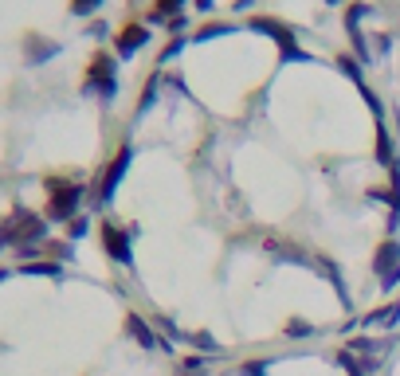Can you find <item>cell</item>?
Returning <instances> with one entry per match:
<instances>
[{
	"label": "cell",
	"instance_id": "obj_1",
	"mask_svg": "<svg viewBox=\"0 0 400 376\" xmlns=\"http://www.w3.org/2000/svg\"><path fill=\"white\" fill-rule=\"evenodd\" d=\"M79 204H83V188L79 185H55V180H51V200H48V216L51 219H71Z\"/></svg>",
	"mask_w": 400,
	"mask_h": 376
},
{
	"label": "cell",
	"instance_id": "obj_2",
	"mask_svg": "<svg viewBox=\"0 0 400 376\" xmlns=\"http://www.w3.org/2000/svg\"><path fill=\"white\" fill-rule=\"evenodd\" d=\"M8 231H12V243L24 251V247H31L36 239L48 236V224H43L40 216H31V212H16V216L8 219Z\"/></svg>",
	"mask_w": 400,
	"mask_h": 376
},
{
	"label": "cell",
	"instance_id": "obj_3",
	"mask_svg": "<svg viewBox=\"0 0 400 376\" xmlns=\"http://www.w3.org/2000/svg\"><path fill=\"white\" fill-rule=\"evenodd\" d=\"M126 168H130V145H122L118 153H114V161L106 165V173H102V180H99V204H106V200L114 196L118 180L126 177Z\"/></svg>",
	"mask_w": 400,
	"mask_h": 376
},
{
	"label": "cell",
	"instance_id": "obj_4",
	"mask_svg": "<svg viewBox=\"0 0 400 376\" xmlns=\"http://www.w3.org/2000/svg\"><path fill=\"white\" fill-rule=\"evenodd\" d=\"M251 31H267L271 40H279V43H283L287 59H302L299 43H294V31H290L287 24H279V20H263V16H255V20H251Z\"/></svg>",
	"mask_w": 400,
	"mask_h": 376
},
{
	"label": "cell",
	"instance_id": "obj_5",
	"mask_svg": "<svg viewBox=\"0 0 400 376\" xmlns=\"http://www.w3.org/2000/svg\"><path fill=\"white\" fill-rule=\"evenodd\" d=\"M102 247H106V255L114 259V263H130V236L118 228V224H102Z\"/></svg>",
	"mask_w": 400,
	"mask_h": 376
},
{
	"label": "cell",
	"instance_id": "obj_6",
	"mask_svg": "<svg viewBox=\"0 0 400 376\" xmlns=\"http://www.w3.org/2000/svg\"><path fill=\"white\" fill-rule=\"evenodd\" d=\"M87 90H102V99H110V94H114V63L106 59V55H99V59L90 63Z\"/></svg>",
	"mask_w": 400,
	"mask_h": 376
},
{
	"label": "cell",
	"instance_id": "obj_7",
	"mask_svg": "<svg viewBox=\"0 0 400 376\" xmlns=\"http://www.w3.org/2000/svg\"><path fill=\"white\" fill-rule=\"evenodd\" d=\"M126 329H130V337L138 341L141 349H165V341H161V337L153 333L150 326H145V317H141V314H130V317H126Z\"/></svg>",
	"mask_w": 400,
	"mask_h": 376
},
{
	"label": "cell",
	"instance_id": "obj_8",
	"mask_svg": "<svg viewBox=\"0 0 400 376\" xmlns=\"http://www.w3.org/2000/svg\"><path fill=\"white\" fill-rule=\"evenodd\" d=\"M397 267H400V247L392 243V239H385V243L377 247V255H373V270L385 278V275H392Z\"/></svg>",
	"mask_w": 400,
	"mask_h": 376
},
{
	"label": "cell",
	"instance_id": "obj_9",
	"mask_svg": "<svg viewBox=\"0 0 400 376\" xmlns=\"http://www.w3.org/2000/svg\"><path fill=\"white\" fill-rule=\"evenodd\" d=\"M145 40H150V31L141 28V24H134V28H126V31L118 36V43H114V48H118V55L126 59V55H134V51H138Z\"/></svg>",
	"mask_w": 400,
	"mask_h": 376
},
{
	"label": "cell",
	"instance_id": "obj_10",
	"mask_svg": "<svg viewBox=\"0 0 400 376\" xmlns=\"http://www.w3.org/2000/svg\"><path fill=\"white\" fill-rule=\"evenodd\" d=\"M397 317H400V302H389V306L373 310V314L365 317V321H369V326H392V321H397Z\"/></svg>",
	"mask_w": 400,
	"mask_h": 376
},
{
	"label": "cell",
	"instance_id": "obj_11",
	"mask_svg": "<svg viewBox=\"0 0 400 376\" xmlns=\"http://www.w3.org/2000/svg\"><path fill=\"white\" fill-rule=\"evenodd\" d=\"M55 51H59V48H55V43H40V40H36V36H28V59H31V63H40V59H51Z\"/></svg>",
	"mask_w": 400,
	"mask_h": 376
},
{
	"label": "cell",
	"instance_id": "obj_12",
	"mask_svg": "<svg viewBox=\"0 0 400 376\" xmlns=\"http://www.w3.org/2000/svg\"><path fill=\"white\" fill-rule=\"evenodd\" d=\"M377 161L392 168V149H389V133L385 129H377Z\"/></svg>",
	"mask_w": 400,
	"mask_h": 376
},
{
	"label": "cell",
	"instance_id": "obj_13",
	"mask_svg": "<svg viewBox=\"0 0 400 376\" xmlns=\"http://www.w3.org/2000/svg\"><path fill=\"white\" fill-rule=\"evenodd\" d=\"M24 275H51V278H55V275H59V267H55V263H24Z\"/></svg>",
	"mask_w": 400,
	"mask_h": 376
},
{
	"label": "cell",
	"instance_id": "obj_14",
	"mask_svg": "<svg viewBox=\"0 0 400 376\" xmlns=\"http://www.w3.org/2000/svg\"><path fill=\"white\" fill-rule=\"evenodd\" d=\"M177 8H180V0H157V8H153V20H169Z\"/></svg>",
	"mask_w": 400,
	"mask_h": 376
},
{
	"label": "cell",
	"instance_id": "obj_15",
	"mask_svg": "<svg viewBox=\"0 0 400 376\" xmlns=\"http://www.w3.org/2000/svg\"><path fill=\"white\" fill-rule=\"evenodd\" d=\"M99 4H102V0H71V12H75V16H90Z\"/></svg>",
	"mask_w": 400,
	"mask_h": 376
},
{
	"label": "cell",
	"instance_id": "obj_16",
	"mask_svg": "<svg viewBox=\"0 0 400 376\" xmlns=\"http://www.w3.org/2000/svg\"><path fill=\"white\" fill-rule=\"evenodd\" d=\"M338 67H341V71H345V75H350V79H353V82H357V87H361V75H357V63H353V59H350V55H338Z\"/></svg>",
	"mask_w": 400,
	"mask_h": 376
},
{
	"label": "cell",
	"instance_id": "obj_17",
	"mask_svg": "<svg viewBox=\"0 0 400 376\" xmlns=\"http://www.w3.org/2000/svg\"><path fill=\"white\" fill-rule=\"evenodd\" d=\"M228 24H212V28H204V31H200V40H212V36H228Z\"/></svg>",
	"mask_w": 400,
	"mask_h": 376
},
{
	"label": "cell",
	"instance_id": "obj_18",
	"mask_svg": "<svg viewBox=\"0 0 400 376\" xmlns=\"http://www.w3.org/2000/svg\"><path fill=\"white\" fill-rule=\"evenodd\" d=\"M153 99H157V79H150V82H145V94H141V110L150 106Z\"/></svg>",
	"mask_w": 400,
	"mask_h": 376
},
{
	"label": "cell",
	"instance_id": "obj_19",
	"mask_svg": "<svg viewBox=\"0 0 400 376\" xmlns=\"http://www.w3.org/2000/svg\"><path fill=\"white\" fill-rule=\"evenodd\" d=\"M287 333H294V337H306V333H314V326H306V321H290V326H287Z\"/></svg>",
	"mask_w": 400,
	"mask_h": 376
},
{
	"label": "cell",
	"instance_id": "obj_20",
	"mask_svg": "<svg viewBox=\"0 0 400 376\" xmlns=\"http://www.w3.org/2000/svg\"><path fill=\"white\" fill-rule=\"evenodd\" d=\"M87 236V219H71V239Z\"/></svg>",
	"mask_w": 400,
	"mask_h": 376
},
{
	"label": "cell",
	"instance_id": "obj_21",
	"mask_svg": "<svg viewBox=\"0 0 400 376\" xmlns=\"http://www.w3.org/2000/svg\"><path fill=\"white\" fill-rule=\"evenodd\" d=\"M380 282H385V287H380V290H392V287H397V282H400V267L392 270V275H385V278H380Z\"/></svg>",
	"mask_w": 400,
	"mask_h": 376
},
{
	"label": "cell",
	"instance_id": "obj_22",
	"mask_svg": "<svg viewBox=\"0 0 400 376\" xmlns=\"http://www.w3.org/2000/svg\"><path fill=\"white\" fill-rule=\"evenodd\" d=\"M12 243V231H8V224H0V247H8Z\"/></svg>",
	"mask_w": 400,
	"mask_h": 376
},
{
	"label": "cell",
	"instance_id": "obj_23",
	"mask_svg": "<svg viewBox=\"0 0 400 376\" xmlns=\"http://www.w3.org/2000/svg\"><path fill=\"white\" fill-rule=\"evenodd\" d=\"M243 376H263V365H243Z\"/></svg>",
	"mask_w": 400,
	"mask_h": 376
},
{
	"label": "cell",
	"instance_id": "obj_24",
	"mask_svg": "<svg viewBox=\"0 0 400 376\" xmlns=\"http://www.w3.org/2000/svg\"><path fill=\"white\" fill-rule=\"evenodd\" d=\"M197 8H200V12H208V8H212V0H197Z\"/></svg>",
	"mask_w": 400,
	"mask_h": 376
},
{
	"label": "cell",
	"instance_id": "obj_25",
	"mask_svg": "<svg viewBox=\"0 0 400 376\" xmlns=\"http://www.w3.org/2000/svg\"><path fill=\"white\" fill-rule=\"evenodd\" d=\"M180 376H197V373H189V368H180Z\"/></svg>",
	"mask_w": 400,
	"mask_h": 376
},
{
	"label": "cell",
	"instance_id": "obj_26",
	"mask_svg": "<svg viewBox=\"0 0 400 376\" xmlns=\"http://www.w3.org/2000/svg\"><path fill=\"white\" fill-rule=\"evenodd\" d=\"M0 282H4V270H0Z\"/></svg>",
	"mask_w": 400,
	"mask_h": 376
},
{
	"label": "cell",
	"instance_id": "obj_27",
	"mask_svg": "<svg viewBox=\"0 0 400 376\" xmlns=\"http://www.w3.org/2000/svg\"><path fill=\"white\" fill-rule=\"evenodd\" d=\"M326 4H338V0H326Z\"/></svg>",
	"mask_w": 400,
	"mask_h": 376
}]
</instances>
